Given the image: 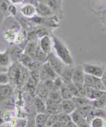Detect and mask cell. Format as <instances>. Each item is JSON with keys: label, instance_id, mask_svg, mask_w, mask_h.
Here are the masks:
<instances>
[{"label": "cell", "instance_id": "29", "mask_svg": "<svg viewBox=\"0 0 106 127\" xmlns=\"http://www.w3.org/2000/svg\"><path fill=\"white\" fill-rule=\"evenodd\" d=\"M64 84L62 82L61 77L59 76L56 77L55 79H54V89L56 90H60L61 87Z\"/></svg>", "mask_w": 106, "mask_h": 127}, {"label": "cell", "instance_id": "15", "mask_svg": "<svg viewBox=\"0 0 106 127\" xmlns=\"http://www.w3.org/2000/svg\"><path fill=\"white\" fill-rule=\"evenodd\" d=\"M50 115L46 113H37L35 117V126L38 127H45Z\"/></svg>", "mask_w": 106, "mask_h": 127}, {"label": "cell", "instance_id": "31", "mask_svg": "<svg viewBox=\"0 0 106 127\" xmlns=\"http://www.w3.org/2000/svg\"><path fill=\"white\" fill-rule=\"evenodd\" d=\"M8 12L11 13L13 16H16L17 14V8L16 6L14 5H9L8 8Z\"/></svg>", "mask_w": 106, "mask_h": 127}, {"label": "cell", "instance_id": "7", "mask_svg": "<svg viewBox=\"0 0 106 127\" xmlns=\"http://www.w3.org/2000/svg\"><path fill=\"white\" fill-rule=\"evenodd\" d=\"M60 104L62 112L67 114L70 115L76 109L72 99H62Z\"/></svg>", "mask_w": 106, "mask_h": 127}, {"label": "cell", "instance_id": "10", "mask_svg": "<svg viewBox=\"0 0 106 127\" xmlns=\"http://www.w3.org/2000/svg\"><path fill=\"white\" fill-rule=\"evenodd\" d=\"M71 99L74 102L76 108L88 106H92L91 100L85 96L73 97Z\"/></svg>", "mask_w": 106, "mask_h": 127}, {"label": "cell", "instance_id": "3", "mask_svg": "<svg viewBox=\"0 0 106 127\" xmlns=\"http://www.w3.org/2000/svg\"><path fill=\"white\" fill-rule=\"evenodd\" d=\"M82 67L84 73L99 78H102L106 68V66L91 63H83Z\"/></svg>", "mask_w": 106, "mask_h": 127}, {"label": "cell", "instance_id": "28", "mask_svg": "<svg viewBox=\"0 0 106 127\" xmlns=\"http://www.w3.org/2000/svg\"><path fill=\"white\" fill-rule=\"evenodd\" d=\"M45 86L47 88V89L49 91L54 89V80L52 79H48L44 81H42Z\"/></svg>", "mask_w": 106, "mask_h": 127}, {"label": "cell", "instance_id": "33", "mask_svg": "<svg viewBox=\"0 0 106 127\" xmlns=\"http://www.w3.org/2000/svg\"><path fill=\"white\" fill-rule=\"evenodd\" d=\"M101 79H102L103 83L106 88V66L104 74H103L102 78H101Z\"/></svg>", "mask_w": 106, "mask_h": 127}, {"label": "cell", "instance_id": "4", "mask_svg": "<svg viewBox=\"0 0 106 127\" xmlns=\"http://www.w3.org/2000/svg\"><path fill=\"white\" fill-rule=\"evenodd\" d=\"M47 61L57 74L60 75L65 65L60 59L51 52L47 56Z\"/></svg>", "mask_w": 106, "mask_h": 127}, {"label": "cell", "instance_id": "25", "mask_svg": "<svg viewBox=\"0 0 106 127\" xmlns=\"http://www.w3.org/2000/svg\"><path fill=\"white\" fill-rule=\"evenodd\" d=\"M9 62V57L8 52H6L4 53H0V65L6 66L8 65Z\"/></svg>", "mask_w": 106, "mask_h": 127}, {"label": "cell", "instance_id": "9", "mask_svg": "<svg viewBox=\"0 0 106 127\" xmlns=\"http://www.w3.org/2000/svg\"><path fill=\"white\" fill-rule=\"evenodd\" d=\"M21 13L26 17L33 18L37 14L36 8L32 5L24 4L21 8Z\"/></svg>", "mask_w": 106, "mask_h": 127}, {"label": "cell", "instance_id": "1", "mask_svg": "<svg viewBox=\"0 0 106 127\" xmlns=\"http://www.w3.org/2000/svg\"><path fill=\"white\" fill-rule=\"evenodd\" d=\"M52 39L57 57L65 65H71L73 64V61L68 47L60 39L56 36H53Z\"/></svg>", "mask_w": 106, "mask_h": 127}, {"label": "cell", "instance_id": "13", "mask_svg": "<svg viewBox=\"0 0 106 127\" xmlns=\"http://www.w3.org/2000/svg\"><path fill=\"white\" fill-rule=\"evenodd\" d=\"M36 8L37 14L42 17L51 16L53 12L46 4L44 3H38Z\"/></svg>", "mask_w": 106, "mask_h": 127}, {"label": "cell", "instance_id": "36", "mask_svg": "<svg viewBox=\"0 0 106 127\" xmlns=\"http://www.w3.org/2000/svg\"><path fill=\"white\" fill-rule=\"evenodd\" d=\"M57 1H58L60 3H61V0H57Z\"/></svg>", "mask_w": 106, "mask_h": 127}, {"label": "cell", "instance_id": "14", "mask_svg": "<svg viewBox=\"0 0 106 127\" xmlns=\"http://www.w3.org/2000/svg\"><path fill=\"white\" fill-rule=\"evenodd\" d=\"M35 92L38 97L44 100H46L47 98L49 91L47 89V88L45 86L42 81H40L36 85Z\"/></svg>", "mask_w": 106, "mask_h": 127}, {"label": "cell", "instance_id": "6", "mask_svg": "<svg viewBox=\"0 0 106 127\" xmlns=\"http://www.w3.org/2000/svg\"><path fill=\"white\" fill-rule=\"evenodd\" d=\"M71 120L76 127H88L89 126L86 119L81 115L76 109L70 114Z\"/></svg>", "mask_w": 106, "mask_h": 127}, {"label": "cell", "instance_id": "16", "mask_svg": "<svg viewBox=\"0 0 106 127\" xmlns=\"http://www.w3.org/2000/svg\"><path fill=\"white\" fill-rule=\"evenodd\" d=\"M34 105L37 113H45L46 109V101L38 97L34 101Z\"/></svg>", "mask_w": 106, "mask_h": 127}, {"label": "cell", "instance_id": "24", "mask_svg": "<svg viewBox=\"0 0 106 127\" xmlns=\"http://www.w3.org/2000/svg\"><path fill=\"white\" fill-rule=\"evenodd\" d=\"M60 3H61L57 0H46L45 2V4L52 9L53 12L57 11V9L59 8Z\"/></svg>", "mask_w": 106, "mask_h": 127}, {"label": "cell", "instance_id": "22", "mask_svg": "<svg viewBox=\"0 0 106 127\" xmlns=\"http://www.w3.org/2000/svg\"><path fill=\"white\" fill-rule=\"evenodd\" d=\"M90 126L92 127H104L106 126V122L104 118L95 117L90 122Z\"/></svg>", "mask_w": 106, "mask_h": 127}, {"label": "cell", "instance_id": "34", "mask_svg": "<svg viewBox=\"0 0 106 127\" xmlns=\"http://www.w3.org/2000/svg\"><path fill=\"white\" fill-rule=\"evenodd\" d=\"M13 4H19L23 3L24 0H9Z\"/></svg>", "mask_w": 106, "mask_h": 127}, {"label": "cell", "instance_id": "23", "mask_svg": "<svg viewBox=\"0 0 106 127\" xmlns=\"http://www.w3.org/2000/svg\"><path fill=\"white\" fill-rule=\"evenodd\" d=\"M60 90L62 99H71L73 97L68 88L65 84L62 85Z\"/></svg>", "mask_w": 106, "mask_h": 127}, {"label": "cell", "instance_id": "21", "mask_svg": "<svg viewBox=\"0 0 106 127\" xmlns=\"http://www.w3.org/2000/svg\"><path fill=\"white\" fill-rule=\"evenodd\" d=\"M42 67L45 70L47 75L49 76L50 79L54 80L56 77L59 76L55 72V71L53 69V68L51 66L49 63L47 61L46 62H45L44 64L42 65Z\"/></svg>", "mask_w": 106, "mask_h": 127}, {"label": "cell", "instance_id": "18", "mask_svg": "<svg viewBox=\"0 0 106 127\" xmlns=\"http://www.w3.org/2000/svg\"><path fill=\"white\" fill-rule=\"evenodd\" d=\"M101 78H99L97 77H96L93 75L84 73V83L86 86L93 88L95 84L96 83V82H97Z\"/></svg>", "mask_w": 106, "mask_h": 127}, {"label": "cell", "instance_id": "20", "mask_svg": "<svg viewBox=\"0 0 106 127\" xmlns=\"http://www.w3.org/2000/svg\"><path fill=\"white\" fill-rule=\"evenodd\" d=\"M37 46L34 42L29 43L25 49V54L29 56L32 59L35 58V53Z\"/></svg>", "mask_w": 106, "mask_h": 127}, {"label": "cell", "instance_id": "26", "mask_svg": "<svg viewBox=\"0 0 106 127\" xmlns=\"http://www.w3.org/2000/svg\"><path fill=\"white\" fill-rule=\"evenodd\" d=\"M59 116L58 114L52 115H50L49 118L48 119L47 123L46 124V127H53L55 124L58 121Z\"/></svg>", "mask_w": 106, "mask_h": 127}, {"label": "cell", "instance_id": "17", "mask_svg": "<svg viewBox=\"0 0 106 127\" xmlns=\"http://www.w3.org/2000/svg\"><path fill=\"white\" fill-rule=\"evenodd\" d=\"M47 98L56 103L60 104L62 100L60 90L54 89L49 91Z\"/></svg>", "mask_w": 106, "mask_h": 127}, {"label": "cell", "instance_id": "27", "mask_svg": "<svg viewBox=\"0 0 106 127\" xmlns=\"http://www.w3.org/2000/svg\"><path fill=\"white\" fill-rule=\"evenodd\" d=\"M66 85L67 86V87L68 88L73 97L81 96L76 86L75 85V84L73 83H71L68 85Z\"/></svg>", "mask_w": 106, "mask_h": 127}, {"label": "cell", "instance_id": "5", "mask_svg": "<svg viewBox=\"0 0 106 127\" xmlns=\"http://www.w3.org/2000/svg\"><path fill=\"white\" fill-rule=\"evenodd\" d=\"M71 65H65L60 75H59L65 85H68L72 82V77L74 69H72Z\"/></svg>", "mask_w": 106, "mask_h": 127}, {"label": "cell", "instance_id": "37", "mask_svg": "<svg viewBox=\"0 0 106 127\" xmlns=\"http://www.w3.org/2000/svg\"><path fill=\"white\" fill-rule=\"evenodd\" d=\"M105 109H106V107H105Z\"/></svg>", "mask_w": 106, "mask_h": 127}, {"label": "cell", "instance_id": "30", "mask_svg": "<svg viewBox=\"0 0 106 127\" xmlns=\"http://www.w3.org/2000/svg\"><path fill=\"white\" fill-rule=\"evenodd\" d=\"M9 80V76L5 73H0V84H6Z\"/></svg>", "mask_w": 106, "mask_h": 127}, {"label": "cell", "instance_id": "35", "mask_svg": "<svg viewBox=\"0 0 106 127\" xmlns=\"http://www.w3.org/2000/svg\"><path fill=\"white\" fill-rule=\"evenodd\" d=\"M38 3H44L45 4L46 0H37Z\"/></svg>", "mask_w": 106, "mask_h": 127}, {"label": "cell", "instance_id": "2", "mask_svg": "<svg viewBox=\"0 0 106 127\" xmlns=\"http://www.w3.org/2000/svg\"><path fill=\"white\" fill-rule=\"evenodd\" d=\"M26 72L21 66L14 65L9 70V78L12 80L15 84L21 85L26 79Z\"/></svg>", "mask_w": 106, "mask_h": 127}, {"label": "cell", "instance_id": "19", "mask_svg": "<svg viewBox=\"0 0 106 127\" xmlns=\"http://www.w3.org/2000/svg\"><path fill=\"white\" fill-rule=\"evenodd\" d=\"M91 105L95 108L104 109L106 106V92L99 98L91 100Z\"/></svg>", "mask_w": 106, "mask_h": 127}, {"label": "cell", "instance_id": "11", "mask_svg": "<svg viewBox=\"0 0 106 127\" xmlns=\"http://www.w3.org/2000/svg\"><path fill=\"white\" fill-rule=\"evenodd\" d=\"M13 93L12 87L6 84H0V102L6 100L10 97Z\"/></svg>", "mask_w": 106, "mask_h": 127}, {"label": "cell", "instance_id": "8", "mask_svg": "<svg viewBox=\"0 0 106 127\" xmlns=\"http://www.w3.org/2000/svg\"><path fill=\"white\" fill-rule=\"evenodd\" d=\"M39 46L41 49L47 55L50 54L52 50V40L51 38L47 35H44L42 37Z\"/></svg>", "mask_w": 106, "mask_h": 127}, {"label": "cell", "instance_id": "12", "mask_svg": "<svg viewBox=\"0 0 106 127\" xmlns=\"http://www.w3.org/2000/svg\"><path fill=\"white\" fill-rule=\"evenodd\" d=\"M84 72L83 70L82 67L74 69L72 77V82L74 84H84Z\"/></svg>", "mask_w": 106, "mask_h": 127}, {"label": "cell", "instance_id": "32", "mask_svg": "<svg viewBox=\"0 0 106 127\" xmlns=\"http://www.w3.org/2000/svg\"><path fill=\"white\" fill-rule=\"evenodd\" d=\"M23 4H30L32 5H34L36 7L38 4V2L37 0H24L23 2Z\"/></svg>", "mask_w": 106, "mask_h": 127}]
</instances>
